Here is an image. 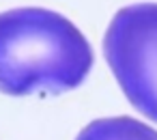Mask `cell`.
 Returning <instances> with one entry per match:
<instances>
[{
    "label": "cell",
    "instance_id": "2",
    "mask_svg": "<svg viewBox=\"0 0 157 140\" xmlns=\"http://www.w3.org/2000/svg\"><path fill=\"white\" fill-rule=\"evenodd\" d=\"M103 56L129 103L157 123V2L116 11L103 37Z\"/></svg>",
    "mask_w": 157,
    "mask_h": 140
},
{
    "label": "cell",
    "instance_id": "3",
    "mask_svg": "<svg viewBox=\"0 0 157 140\" xmlns=\"http://www.w3.org/2000/svg\"><path fill=\"white\" fill-rule=\"evenodd\" d=\"M75 140H157V129L131 116H110L88 123Z\"/></svg>",
    "mask_w": 157,
    "mask_h": 140
},
{
    "label": "cell",
    "instance_id": "1",
    "mask_svg": "<svg viewBox=\"0 0 157 140\" xmlns=\"http://www.w3.org/2000/svg\"><path fill=\"white\" fill-rule=\"evenodd\" d=\"M95 63L78 26L50 9L20 7L0 13V91L58 95L78 88Z\"/></svg>",
    "mask_w": 157,
    "mask_h": 140
}]
</instances>
